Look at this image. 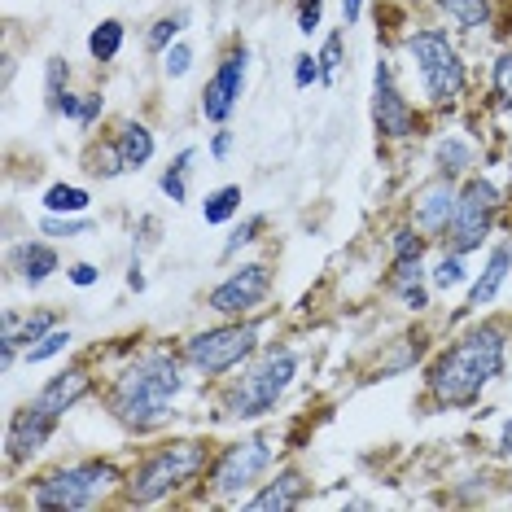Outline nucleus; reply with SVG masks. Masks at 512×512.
I'll return each mask as SVG.
<instances>
[{
    "instance_id": "f257e3e1",
    "label": "nucleus",
    "mask_w": 512,
    "mask_h": 512,
    "mask_svg": "<svg viewBox=\"0 0 512 512\" xmlns=\"http://www.w3.org/2000/svg\"><path fill=\"white\" fill-rule=\"evenodd\" d=\"M508 359V333L504 324H477L464 337L438 351V359L425 368V394L438 407H473L482 390L499 381Z\"/></svg>"
},
{
    "instance_id": "f03ea898",
    "label": "nucleus",
    "mask_w": 512,
    "mask_h": 512,
    "mask_svg": "<svg viewBox=\"0 0 512 512\" xmlns=\"http://www.w3.org/2000/svg\"><path fill=\"white\" fill-rule=\"evenodd\" d=\"M184 390V355L171 351H145L127 364L110 386V416L123 429H158L171 416Z\"/></svg>"
},
{
    "instance_id": "7ed1b4c3",
    "label": "nucleus",
    "mask_w": 512,
    "mask_h": 512,
    "mask_svg": "<svg viewBox=\"0 0 512 512\" xmlns=\"http://www.w3.org/2000/svg\"><path fill=\"white\" fill-rule=\"evenodd\" d=\"M211 447L197 438H176L162 442V447L145 451L141 464L123 477V504H158V499L176 495L180 486L197 482L206 469H211Z\"/></svg>"
},
{
    "instance_id": "20e7f679",
    "label": "nucleus",
    "mask_w": 512,
    "mask_h": 512,
    "mask_svg": "<svg viewBox=\"0 0 512 512\" xmlns=\"http://www.w3.org/2000/svg\"><path fill=\"white\" fill-rule=\"evenodd\" d=\"M110 491H123V473L110 460H75L44 473L31 486V508L40 512H84L97 508Z\"/></svg>"
},
{
    "instance_id": "39448f33",
    "label": "nucleus",
    "mask_w": 512,
    "mask_h": 512,
    "mask_svg": "<svg viewBox=\"0 0 512 512\" xmlns=\"http://www.w3.org/2000/svg\"><path fill=\"white\" fill-rule=\"evenodd\" d=\"M298 377V355L289 346H267V351L246 368V377L237 381L224 403H219V416H232V421H259L276 403L285 399V390L294 386Z\"/></svg>"
},
{
    "instance_id": "423d86ee",
    "label": "nucleus",
    "mask_w": 512,
    "mask_h": 512,
    "mask_svg": "<svg viewBox=\"0 0 512 512\" xmlns=\"http://www.w3.org/2000/svg\"><path fill=\"white\" fill-rule=\"evenodd\" d=\"M407 57H412L416 75H421L429 106L447 110L464 97V88H469V66H464V57L456 44H451L447 31H438V27L412 31V36H407Z\"/></svg>"
},
{
    "instance_id": "0eeeda50",
    "label": "nucleus",
    "mask_w": 512,
    "mask_h": 512,
    "mask_svg": "<svg viewBox=\"0 0 512 512\" xmlns=\"http://www.w3.org/2000/svg\"><path fill=\"white\" fill-rule=\"evenodd\" d=\"M254 351H259V324L254 320H224V324H215V329L193 333L189 342L180 346L184 364L193 372H202V377H224V372L254 359Z\"/></svg>"
},
{
    "instance_id": "6e6552de",
    "label": "nucleus",
    "mask_w": 512,
    "mask_h": 512,
    "mask_svg": "<svg viewBox=\"0 0 512 512\" xmlns=\"http://www.w3.org/2000/svg\"><path fill=\"white\" fill-rule=\"evenodd\" d=\"M504 206V193H499L495 180L486 176H469L460 184V197H456V215H451L447 232H442V250H456V254H473L486 246L495 228V215Z\"/></svg>"
},
{
    "instance_id": "1a4fd4ad",
    "label": "nucleus",
    "mask_w": 512,
    "mask_h": 512,
    "mask_svg": "<svg viewBox=\"0 0 512 512\" xmlns=\"http://www.w3.org/2000/svg\"><path fill=\"white\" fill-rule=\"evenodd\" d=\"M267 469H272V442L263 434L228 442V447L211 460V495L215 499H241L250 486H259V477Z\"/></svg>"
},
{
    "instance_id": "9d476101",
    "label": "nucleus",
    "mask_w": 512,
    "mask_h": 512,
    "mask_svg": "<svg viewBox=\"0 0 512 512\" xmlns=\"http://www.w3.org/2000/svg\"><path fill=\"white\" fill-rule=\"evenodd\" d=\"M267 294H272V267L241 263L206 294V307H211L219 320H241V316H250V311H259Z\"/></svg>"
},
{
    "instance_id": "9b49d317",
    "label": "nucleus",
    "mask_w": 512,
    "mask_h": 512,
    "mask_svg": "<svg viewBox=\"0 0 512 512\" xmlns=\"http://www.w3.org/2000/svg\"><path fill=\"white\" fill-rule=\"evenodd\" d=\"M372 123H377V132L386 136V141H407V136L421 127L412 101L403 97L399 79H394L390 62H377V71H372Z\"/></svg>"
},
{
    "instance_id": "f8f14e48",
    "label": "nucleus",
    "mask_w": 512,
    "mask_h": 512,
    "mask_svg": "<svg viewBox=\"0 0 512 512\" xmlns=\"http://www.w3.org/2000/svg\"><path fill=\"white\" fill-rule=\"evenodd\" d=\"M246 62H250V49H246V44H232V49L219 57L215 75L206 79V88H202V114L211 123H228V114L237 110L241 92H246Z\"/></svg>"
},
{
    "instance_id": "ddd939ff",
    "label": "nucleus",
    "mask_w": 512,
    "mask_h": 512,
    "mask_svg": "<svg viewBox=\"0 0 512 512\" xmlns=\"http://www.w3.org/2000/svg\"><path fill=\"white\" fill-rule=\"evenodd\" d=\"M57 425H62V416L53 412V407H44L40 399L22 403L14 416H9V434H5V460L9 464H22L31 460L36 451L49 447V438L57 434Z\"/></svg>"
},
{
    "instance_id": "4468645a",
    "label": "nucleus",
    "mask_w": 512,
    "mask_h": 512,
    "mask_svg": "<svg viewBox=\"0 0 512 512\" xmlns=\"http://www.w3.org/2000/svg\"><path fill=\"white\" fill-rule=\"evenodd\" d=\"M456 180H447V176H434L425 184L421 193H416V202H412V224L425 232V237H442L451 224V215H456Z\"/></svg>"
},
{
    "instance_id": "2eb2a0df",
    "label": "nucleus",
    "mask_w": 512,
    "mask_h": 512,
    "mask_svg": "<svg viewBox=\"0 0 512 512\" xmlns=\"http://www.w3.org/2000/svg\"><path fill=\"white\" fill-rule=\"evenodd\" d=\"M311 495V482L302 469H281L272 482H263V491H254L246 499V508L254 512H289V508H302Z\"/></svg>"
},
{
    "instance_id": "dca6fc26",
    "label": "nucleus",
    "mask_w": 512,
    "mask_h": 512,
    "mask_svg": "<svg viewBox=\"0 0 512 512\" xmlns=\"http://www.w3.org/2000/svg\"><path fill=\"white\" fill-rule=\"evenodd\" d=\"M92 386H97V381H92V372L88 368H62L57 372V377H49L44 381V386L36 390V399L44 403V407H53L57 416H66L71 412V407H79L92 394Z\"/></svg>"
},
{
    "instance_id": "f3484780",
    "label": "nucleus",
    "mask_w": 512,
    "mask_h": 512,
    "mask_svg": "<svg viewBox=\"0 0 512 512\" xmlns=\"http://www.w3.org/2000/svg\"><path fill=\"white\" fill-rule=\"evenodd\" d=\"M512 272V241H499V246L486 254V267L477 272V281L469 285V302H464V311H482L491 307V302L499 298V289H504Z\"/></svg>"
},
{
    "instance_id": "a211bd4d",
    "label": "nucleus",
    "mask_w": 512,
    "mask_h": 512,
    "mask_svg": "<svg viewBox=\"0 0 512 512\" xmlns=\"http://www.w3.org/2000/svg\"><path fill=\"white\" fill-rule=\"evenodd\" d=\"M57 267H62V259H57V250L49 246V241H22V246L14 250V272L27 285H44Z\"/></svg>"
},
{
    "instance_id": "6ab92c4d",
    "label": "nucleus",
    "mask_w": 512,
    "mask_h": 512,
    "mask_svg": "<svg viewBox=\"0 0 512 512\" xmlns=\"http://www.w3.org/2000/svg\"><path fill=\"white\" fill-rule=\"evenodd\" d=\"M114 145H119V154H123V162H127V171L149 167V158H154V149H158L154 132H149V123H141V119H123V123H119V132H114Z\"/></svg>"
},
{
    "instance_id": "aec40b11",
    "label": "nucleus",
    "mask_w": 512,
    "mask_h": 512,
    "mask_svg": "<svg viewBox=\"0 0 512 512\" xmlns=\"http://www.w3.org/2000/svg\"><path fill=\"white\" fill-rule=\"evenodd\" d=\"M434 167H438V176H447V180L464 176V171L473 167V145L464 141V136H442L434 149Z\"/></svg>"
},
{
    "instance_id": "412c9836",
    "label": "nucleus",
    "mask_w": 512,
    "mask_h": 512,
    "mask_svg": "<svg viewBox=\"0 0 512 512\" xmlns=\"http://www.w3.org/2000/svg\"><path fill=\"white\" fill-rule=\"evenodd\" d=\"M101 110H106V97H101V92H66L53 114H62V119H71L88 132V127L101 119Z\"/></svg>"
},
{
    "instance_id": "4be33fe9",
    "label": "nucleus",
    "mask_w": 512,
    "mask_h": 512,
    "mask_svg": "<svg viewBox=\"0 0 512 512\" xmlns=\"http://www.w3.org/2000/svg\"><path fill=\"white\" fill-rule=\"evenodd\" d=\"M123 22L119 18H101L97 27H92V36H88V53H92V62H114V57L123 53Z\"/></svg>"
},
{
    "instance_id": "5701e85b",
    "label": "nucleus",
    "mask_w": 512,
    "mask_h": 512,
    "mask_svg": "<svg viewBox=\"0 0 512 512\" xmlns=\"http://www.w3.org/2000/svg\"><path fill=\"white\" fill-rule=\"evenodd\" d=\"M193 158H197V149H180L176 162H171L167 171H162V180H158V189L171 197V206H184L189 202V171H193Z\"/></svg>"
},
{
    "instance_id": "b1692460",
    "label": "nucleus",
    "mask_w": 512,
    "mask_h": 512,
    "mask_svg": "<svg viewBox=\"0 0 512 512\" xmlns=\"http://www.w3.org/2000/svg\"><path fill=\"white\" fill-rule=\"evenodd\" d=\"M438 9L456 22L460 31H482L491 22V0H438Z\"/></svg>"
},
{
    "instance_id": "393cba45",
    "label": "nucleus",
    "mask_w": 512,
    "mask_h": 512,
    "mask_svg": "<svg viewBox=\"0 0 512 512\" xmlns=\"http://www.w3.org/2000/svg\"><path fill=\"white\" fill-rule=\"evenodd\" d=\"M88 206H92V193L79 189V184H53L44 193V211L49 215H88Z\"/></svg>"
},
{
    "instance_id": "a878e982",
    "label": "nucleus",
    "mask_w": 512,
    "mask_h": 512,
    "mask_svg": "<svg viewBox=\"0 0 512 512\" xmlns=\"http://www.w3.org/2000/svg\"><path fill=\"white\" fill-rule=\"evenodd\" d=\"M241 211V184H219V189L206 193V202H202V219L206 224H228L232 215Z\"/></svg>"
},
{
    "instance_id": "bb28decb",
    "label": "nucleus",
    "mask_w": 512,
    "mask_h": 512,
    "mask_svg": "<svg viewBox=\"0 0 512 512\" xmlns=\"http://www.w3.org/2000/svg\"><path fill=\"white\" fill-rule=\"evenodd\" d=\"M84 167L92 171V176H101V180H114V176H123V171H127V162H123L119 145H114V136H110V141H101V145L88 149Z\"/></svg>"
},
{
    "instance_id": "cd10ccee",
    "label": "nucleus",
    "mask_w": 512,
    "mask_h": 512,
    "mask_svg": "<svg viewBox=\"0 0 512 512\" xmlns=\"http://www.w3.org/2000/svg\"><path fill=\"white\" fill-rule=\"evenodd\" d=\"M464 259H469V254L447 250L434 267H429V285H434V289H460L464 281H469V267H464Z\"/></svg>"
},
{
    "instance_id": "c85d7f7f",
    "label": "nucleus",
    "mask_w": 512,
    "mask_h": 512,
    "mask_svg": "<svg viewBox=\"0 0 512 512\" xmlns=\"http://www.w3.org/2000/svg\"><path fill=\"white\" fill-rule=\"evenodd\" d=\"M184 27H189V14H162L154 27L145 31V49H149V53H167L171 44L180 40Z\"/></svg>"
},
{
    "instance_id": "c756f323",
    "label": "nucleus",
    "mask_w": 512,
    "mask_h": 512,
    "mask_svg": "<svg viewBox=\"0 0 512 512\" xmlns=\"http://www.w3.org/2000/svg\"><path fill=\"white\" fill-rule=\"evenodd\" d=\"M71 92V62L66 57H49L44 62V97H49V110H57V101Z\"/></svg>"
},
{
    "instance_id": "7c9ffc66",
    "label": "nucleus",
    "mask_w": 512,
    "mask_h": 512,
    "mask_svg": "<svg viewBox=\"0 0 512 512\" xmlns=\"http://www.w3.org/2000/svg\"><path fill=\"white\" fill-rule=\"evenodd\" d=\"M71 329H62V324H57V329H49L40 337L36 346H27V351H22V359H27V364H44V359H53V355H62V351H71Z\"/></svg>"
},
{
    "instance_id": "2f4dec72",
    "label": "nucleus",
    "mask_w": 512,
    "mask_h": 512,
    "mask_svg": "<svg viewBox=\"0 0 512 512\" xmlns=\"http://www.w3.org/2000/svg\"><path fill=\"white\" fill-rule=\"evenodd\" d=\"M390 254H394V259H421V254H425V232L416 224L394 228L390 232Z\"/></svg>"
},
{
    "instance_id": "473e14b6",
    "label": "nucleus",
    "mask_w": 512,
    "mask_h": 512,
    "mask_svg": "<svg viewBox=\"0 0 512 512\" xmlns=\"http://www.w3.org/2000/svg\"><path fill=\"white\" fill-rule=\"evenodd\" d=\"M491 92H495L499 106L512 110V49L495 57V66H491Z\"/></svg>"
},
{
    "instance_id": "72a5a7b5",
    "label": "nucleus",
    "mask_w": 512,
    "mask_h": 512,
    "mask_svg": "<svg viewBox=\"0 0 512 512\" xmlns=\"http://www.w3.org/2000/svg\"><path fill=\"white\" fill-rule=\"evenodd\" d=\"M267 228V219L263 215H250V219H241L237 228H232V237H228V246H224V259H232L237 250H246V246H254L259 241V232Z\"/></svg>"
},
{
    "instance_id": "f704fd0d",
    "label": "nucleus",
    "mask_w": 512,
    "mask_h": 512,
    "mask_svg": "<svg viewBox=\"0 0 512 512\" xmlns=\"http://www.w3.org/2000/svg\"><path fill=\"white\" fill-rule=\"evenodd\" d=\"M88 215H44L40 219V232L44 237H79V232H88Z\"/></svg>"
},
{
    "instance_id": "c9c22d12",
    "label": "nucleus",
    "mask_w": 512,
    "mask_h": 512,
    "mask_svg": "<svg viewBox=\"0 0 512 512\" xmlns=\"http://www.w3.org/2000/svg\"><path fill=\"white\" fill-rule=\"evenodd\" d=\"M162 71H167V79H184L193 71V49L184 40H176L167 53H162Z\"/></svg>"
},
{
    "instance_id": "e433bc0d",
    "label": "nucleus",
    "mask_w": 512,
    "mask_h": 512,
    "mask_svg": "<svg viewBox=\"0 0 512 512\" xmlns=\"http://www.w3.org/2000/svg\"><path fill=\"white\" fill-rule=\"evenodd\" d=\"M316 57H320V71H324L320 84H333L337 71H342V31H333V36L324 40V49H320Z\"/></svg>"
},
{
    "instance_id": "4c0bfd02",
    "label": "nucleus",
    "mask_w": 512,
    "mask_h": 512,
    "mask_svg": "<svg viewBox=\"0 0 512 512\" xmlns=\"http://www.w3.org/2000/svg\"><path fill=\"white\" fill-rule=\"evenodd\" d=\"M429 276V267L421 259H394V272H390V289H403V285H421Z\"/></svg>"
},
{
    "instance_id": "58836bf2",
    "label": "nucleus",
    "mask_w": 512,
    "mask_h": 512,
    "mask_svg": "<svg viewBox=\"0 0 512 512\" xmlns=\"http://www.w3.org/2000/svg\"><path fill=\"white\" fill-rule=\"evenodd\" d=\"M324 71H320V57L316 53H298L294 57V88H311V84H320Z\"/></svg>"
},
{
    "instance_id": "ea45409f",
    "label": "nucleus",
    "mask_w": 512,
    "mask_h": 512,
    "mask_svg": "<svg viewBox=\"0 0 512 512\" xmlns=\"http://www.w3.org/2000/svg\"><path fill=\"white\" fill-rule=\"evenodd\" d=\"M320 18H324V0H298V31L302 36L320 31Z\"/></svg>"
},
{
    "instance_id": "a19ab883",
    "label": "nucleus",
    "mask_w": 512,
    "mask_h": 512,
    "mask_svg": "<svg viewBox=\"0 0 512 512\" xmlns=\"http://www.w3.org/2000/svg\"><path fill=\"white\" fill-rule=\"evenodd\" d=\"M394 294L403 298L407 311H425V307H429V285H425V281H421V285H403V289H394Z\"/></svg>"
},
{
    "instance_id": "79ce46f5",
    "label": "nucleus",
    "mask_w": 512,
    "mask_h": 512,
    "mask_svg": "<svg viewBox=\"0 0 512 512\" xmlns=\"http://www.w3.org/2000/svg\"><path fill=\"white\" fill-rule=\"evenodd\" d=\"M232 145H237V136H232L228 127H219V132L211 136V158H215V162H224V158L232 154Z\"/></svg>"
},
{
    "instance_id": "37998d69",
    "label": "nucleus",
    "mask_w": 512,
    "mask_h": 512,
    "mask_svg": "<svg viewBox=\"0 0 512 512\" xmlns=\"http://www.w3.org/2000/svg\"><path fill=\"white\" fill-rule=\"evenodd\" d=\"M101 281V272L92 263H75L71 267V285H79V289H88V285H97Z\"/></svg>"
},
{
    "instance_id": "c03bdc74",
    "label": "nucleus",
    "mask_w": 512,
    "mask_h": 512,
    "mask_svg": "<svg viewBox=\"0 0 512 512\" xmlns=\"http://www.w3.org/2000/svg\"><path fill=\"white\" fill-rule=\"evenodd\" d=\"M364 14V0H342V27H355Z\"/></svg>"
},
{
    "instance_id": "a18cd8bd",
    "label": "nucleus",
    "mask_w": 512,
    "mask_h": 512,
    "mask_svg": "<svg viewBox=\"0 0 512 512\" xmlns=\"http://www.w3.org/2000/svg\"><path fill=\"white\" fill-rule=\"evenodd\" d=\"M127 289H132V294H141V289H145V276H141V263H132V267H127Z\"/></svg>"
},
{
    "instance_id": "49530a36",
    "label": "nucleus",
    "mask_w": 512,
    "mask_h": 512,
    "mask_svg": "<svg viewBox=\"0 0 512 512\" xmlns=\"http://www.w3.org/2000/svg\"><path fill=\"white\" fill-rule=\"evenodd\" d=\"M499 456H508V460H512V421L499 429Z\"/></svg>"
}]
</instances>
